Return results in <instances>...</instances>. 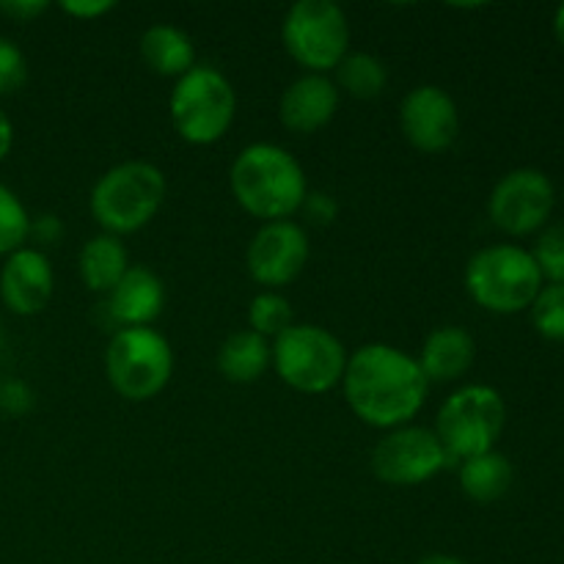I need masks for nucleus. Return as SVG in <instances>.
<instances>
[{
  "instance_id": "1",
  "label": "nucleus",
  "mask_w": 564,
  "mask_h": 564,
  "mask_svg": "<svg viewBox=\"0 0 564 564\" xmlns=\"http://www.w3.org/2000/svg\"><path fill=\"white\" fill-rule=\"evenodd\" d=\"M345 397L369 427L394 430L416 416L430 380L419 361L389 345H367L345 367Z\"/></svg>"
},
{
  "instance_id": "2",
  "label": "nucleus",
  "mask_w": 564,
  "mask_h": 564,
  "mask_svg": "<svg viewBox=\"0 0 564 564\" xmlns=\"http://www.w3.org/2000/svg\"><path fill=\"white\" fill-rule=\"evenodd\" d=\"M231 193L242 209L262 220H284L306 202L301 163L275 143H251L231 165Z\"/></svg>"
},
{
  "instance_id": "3",
  "label": "nucleus",
  "mask_w": 564,
  "mask_h": 564,
  "mask_svg": "<svg viewBox=\"0 0 564 564\" xmlns=\"http://www.w3.org/2000/svg\"><path fill=\"white\" fill-rule=\"evenodd\" d=\"M543 281L532 251L518 246L482 248L466 268L468 292L479 306L494 314H518L532 308Z\"/></svg>"
},
{
  "instance_id": "4",
  "label": "nucleus",
  "mask_w": 564,
  "mask_h": 564,
  "mask_svg": "<svg viewBox=\"0 0 564 564\" xmlns=\"http://www.w3.org/2000/svg\"><path fill=\"white\" fill-rule=\"evenodd\" d=\"M165 198V176L158 165L121 163L110 169L91 191V213L102 229L130 235L158 215Z\"/></svg>"
},
{
  "instance_id": "5",
  "label": "nucleus",
  "mask_w": 564,
  "mask_h": 564,
  "mask_svg": "<svg viewBox=\"0 0 564 564\" xmlns=\"http://www.w3.org/2000/svg\"><path fill=\"white\" fill-rule=\"evenodd\" d=\"M507 422L505 400L490 386H466L444 402L438 413V435L449 460H471V457L494 452Z\"/></svg>"
},
{
  "instance_id": "6",
  "label": "nucleus",
  "mask_w": 564,
  "mask_h": 564,
  "mask_svg": "<svg viewBox=\"0 0 564 564\" xmlns=\"http://www.w3.org/2000/svg\"><path fill=\"white\" fill-rule=\"evenodd\" d=\"M235 88L218 69L209 66H193L187 75L180 77L171 94L174 130L196 147H207L224 138L235 121Z\"/></svg>"
},
{
  "instance_id": "7",
  "label": "nucleus",
  "mask_w": 564,
  "mask_h": 564,
  "mask_svg": "<svg viewBox=\"0 0 564 564\" xmlns=\"http://www.w3.org/2000/svg\"><path fill=\"white\" fill-rule=\"evenodd\" d=\"M270 356L281 380L303 394H323L345 378V347L319 325H290L284 334L275 336Z\"/></svg>"
},
{
  "instance_id": "8",
  "label": "nucleus",
  "mask_w": 564,
  "mask_h": 564,
  "mask_svg": "<svg viewBox=\"0 0 564 564\" xmlns=\"http://www.w3.org/2000/svg\"><path fill=\"white\" fill-rule=\"evenodd\" d=\"M110 386L132 402L158 397L174 372V352L152 328H121L105 352Z\"/></svg>"
},
{
  "instance_id": "9",
  "label": "nucleus",
  "mask_w": 564,
  "mask_h": 564,
  "mask_svg": "<svg viewBox=\"0 0 564 564\" xmlns=\"http://www.w3.org/2000/svg\"><path fill=\"white\" fill-rule=\"evenodd\" d=\"M284 44L292 58L306 69H336L350 44L345 11L330 0H301L284 20Z\"/></svg>"
},
{
  "instance_id": "10",
  "label": "nucleus",
  "mask_w": 564,
  "mask_h": 564,
  "mask_svg": "<svg viewBox=\"0 0 564 564\" xmlns=\"http://www.w3.org/2000/svg\"><path fill=\"white\" fill-rule=\"evenodd\" d=\"M556 204L554 182L538 169H516L501 176L488 202L490 220L512 237L543 229Z\"/></svg>"
},
{
  "instance_id": "11",
  "label": "nucleus",
  "mask_w": 564,
  "mask_h": 564,
  "mask_svg": "<svg viewBox=\"0 0 564 564\" xmlns=\"http://www.w3.org/2000/svg\"><path fill=\"white\" fill-rule=\"evenodd\" d=\"M449 463L438 435L424 427H400L378 441L372 471L386 485H422Z\"/></svg>"
},
{
  "instance_id": "12",
  "label": "nucleus",
  "mask_w": 564,
  "mask_h": 564,
  "mask_svg": "<svg viewBox=\"0 0 564 564\" xmlns=\"http://www.w3.org/2000/svg\"><path fill=\"white\" fill-rule=\"evenodd\" d=\"M308 259L306 231L290 220L262 226L248 248V270L264 286H284L301 275Z\"/></svg>"
},
{
  "instance_id": "13",
  "label": "nucleus",
  "mask_w": 564,
  "mask_h": 564,
  "mask_svg": "<svg viewBox=\"0 0 564 564\" xmlns=\"http://www.w3.org/2000/svg\"><path fill=\"white\" fill-rule=\"evenodd\" d=\"M400 124L419 152L435 154L455 143L460 132V116L455 99L444 88L419 86L402 99Z\"/></svg>"
},
{
  "instance_id": "14",
  "label": "nucleus",
  "mask_w": 564,
  "mask_h": 564,
  "mask_svg": "<svg viewBox=\"0 0 564 564\" xmlns=\"http://www.w3.org/2000/svg\"><path fill=\"white\" fill-rule=\"evenodd\" d=\"M0 297L20 317L39 314L53 297V268L36 248H20L0 270Z\"/></svg>"
},
{
  "instance_id": "15",
  "label": "nucleus",
  "mask_w": 564,
  "mask_h": 564,
  "mask_svg": "<svg viewBox=\"0 0 564 564\" xmlns=\"http://www.w3.org/2000/svg\"><path fill=\"white\" fill-rule=\"evenodd\" d=\"M339 108V94L336 86L323 75L297 77L284 94H281L279 116L281 124L292 132H317L319 127L328 124Z\"/></svg>"
},
{
  "instance_id": "16",
  "label": "nucleus",
  "mask_w": 564,
  "mask_h": 564,
  "mask_svg": "<svg viewBox=\"0 0 564 564\" xmlns=\"http://www.w3.org/2000/svg\"><path fill=\"white\" fill-rule=\"evenodd\" d=\"M165 303L163 281L147 268H127L119 284L110 290V314L124 328H149Z\"/></svg>"
},
{
  "instance_id": "17",
  "label": "nucleus",
  "mask_w": 564,
  "mask_h": 564,
  "mask_svg": "<svg viewBox=\"0 0 564 564\" xmlns=\"http://www.w3.org/2000/svg\"><path fill=\"white\" fill-rule=\"evenodd\" d=\"M474 356H477V345H474L471 334L457 325H446V328L433 330L422 347V367L424 378L435 380V383H449V380L463 378L471 369Z\"/></svg>"
},
{
  "instance_id": "18",
  "label": "nucleus",
  "mask_w": 564,
  "mask_h": 564,
  "mask_svg": "<svg viewBox=\"0 0 564 564\" xmlns=\"http://www.w3.org/2000/svg\"><path fill=\"white\" fill-rule=\"evenodd\" d=\"M141 55L158 75L182 77L193 69L196 50L187 33L171 25H154L141 36Z\"/></svg>"
},
{
  "instance_id": "19",
  "label": "nucleus",
  "mask_w": 564,
  "mask_h": 564,
  "mask_svg": "<svg viewBox=\"0 0 564 564\" xmlns=\"http://www.w3.org/2000/svg\"><path fill=\"white\" fill-rule=\"evenodd\" d=\"M270 364V347L264 336L253 330H237L218 352V369L231 383H253Z\"/></svg>"
},
{
  "instance_id": "20",
  "label": "nucleus",
  "mask_w": 564,
  "mask_h": 564,
  "mask_svg": "<svg viewBox=\"0 0 564 564\" xmlns=\"http://www.w3.org/2000/svg\"><path fill=\"white\" fill-rule=\"evenodd\" d=\"M127 273V251L113 235H99L80 251V275L88 290L110 292Z\"/></svg>"
},
{
  "instance_id": "21",
  "label": "nucleus",
  "mask_w": 564,
  "mask_h": 564,
  "mask_svg": "<svg viewBox=\"0 0 564 564\" xmlns=\"http://www.w3.org/2000/svg\"><path fill=\"white\" fill-rule=\"evenodd\" d=\"M460 485L468 499L479 505L501 499L512 485V466L499 452H485V455L463 460L460 466Z\"/></svg>"
},
{
  "instance_id": "22",
  "label": "nucleus",
  "mask_w": 564,
  "mask_h": 564,
  "mask_svg": "<svg viewBox=\"0 0 564 564\" xmlns=\"http://www.w3.org/2000/svg\"><path fill=\"white\" fill-rule=\"evenodd\" d=\"M336 72H339V83L347 88V94L358 99H375L386 88V66L375 55H345Z\"/></svg>"
},
{
  "instance_id": "23",
  "label": "nucleus",
  "mask_w": 564,
  "mask_h": 564,
  "mask_svg": "<svg viewBox=\"0 0 564 564\" xmlns=\"http://www.w3.org/2000/svg\"><path fill=\"white\" fill-rule=\"evenodd\" d=\"M31 235V218L17 198L14 191L0 185V257H11L20 251L22 242Z\"/></svg>"
},
{
  "instance_id": "24",
  "label": "nucleus",
  "mask_w": 564,
  "mask_h": 564,
  "mask_svg": "<svg viewBox=\"0 0 564 564\" xmlns=\"http://www.w3.org/2000/svg\"><path fill=\"white\" fill-rule=\"evenodd\" d=\"M248 319H251L253 334L281 336L292 325V306L286 297L275 295V292H264V295H257L251 301Z\"/></svg>"
},
{
  "instance_id": "25",
  "label": "nucleus",
  "mask_w": 564,
  "mask_h": 564,
  "mask_svg": "<svg viewBox=\"0 0 564 564\" xmlns=\"http://www.w3.org/2000/svg\"><path fill=\"white\" fill-rule=\"evenodd\" d=\"M532 323L540 336L564 341V284H549L532 303Z\"/></svg>"
},
{
  "instance_id": "26",
  "label": "nucleus",
  "mask_w": 564,
  "mask_h": 564,
  "mask_svg": "<svg viewBox=\"0 0 564 564\" xmlns=\"http://www.w3.org/2000/svg\"><path fill=\"white\" fill-rule=\"evenodd\" d=\"M532 257L543 279H549L551 284H564V224L551 226L540 235Z\"/></svg>"
},
{
  "instance_id": "27",
  "label": "nucleus",
  "mask_w": 564,
  "mask_h": 564,
  "mask_svg": "<svg viewBox=\"0 0 564 564\" xmlns=\"http://www.w3.org/2000/svg\"><path fill=\"white\" fill-rule=\"evenodd\" d=\"M28 77V64L22 50L11 39L0 36V97L20 91Z\"/></svg>"
},
{
  "instance_id": "28",
  "label": "nucleus",
  "mask_w": 564,
  "mask_h": 564,
  "mask_svg": "<svg viewBox=\"0 0 564 564\" xmlns=\"http://www.w3.org/2000/svg\"><path fill=\"white\" fill-rule=\"evenodd\" d=\"M44 11H47L44 0H3L0 3V14L9 17L11 22H31Z\"/></svg>"
},
{
  "instance_id": "29",
  "label": "nucleus",
  "mask_w": 564,
  "mask_h": 564,
  "mask_svg": "<svg viewBox=\"0 0 564 564\" xmlns=\"http://www.w3.org/2000/svg\"><path fill=\"white\" fill-rule=\"evenodd\" d=\"M303 209H306L308 220H314V224L319 226H328L330 220L336 218V202L330 196H323V193H317V196H306Z\"/></svg>"
},
{
  "instance_id": "30",
  "label": "nucleus",
  "mask_w": 564,
  "mask_h": 564,
  "mask_svg": "<svg viewBox=\"0 0 564 564\" xmlns=\"http://www.w3.org/2000/svg\"><path fill=\"white\" fill-rule=\"evenodd\" d=\"M0 405L11 413H22L28 405H31V394L22 383H6L0 389Z\"/></svg>"
},
{
  "instance_id": "31",
  "label": "nucleus",
  "mask_w": 564,
  "mask_h": 564,
  "mask_svg": "<svg viewBox=\"0 0 564 564\" xmlns=\"http://www.w3.org/2000/svg\"><path fill=\"white\" fill-rule=\"evenodd\" d=\"M61 9L66 11V14H75L80 17V20H94V17L99 14H108L110 9H113V3L110 0H97V3H86V0H69V3H61Z\"/></svg>"
},
{
  "instance_id": "32",
  "label": "nucleus",
  "mask_w": 564,
  "mask_h": 564,
  "mask_svg": "<svg viewBox=\"0 0 564 564\" xmlns=\"http://www.w3.org/2000/svg\"><path fill=\"white\" fill-rule=\"evenodd\" d=\"M11 143H14V127H11L9 116H6L3 110H0V160H3L6 154H9Z\"/></svg>"
},
{
  "instance_id": "33",
  "label": "nucleus",
  "mask_w": 564,
  "mask_h": 564,
  "mask_svg": "<svg viewBox=\"0 0 564 564\" xmlns=\"http://www.w3.org/2000/svg\"><path fill=\"white\" fill-rule=\"evenodd\" d=\"M31 231L36 237H42V240H53V237L61 231V226H58V220H55V218H42L36 226L31 224Z\"/></svg>"
},
{
  "instance_id": "34",
  "label": "nucleus",
  "mask_w": 564,
  "mask_h": 564,
  "mask_svg": "<svg viewBox=\"0 0 564 564\" xmlns=\"http://www.w3.org/2000/svg\"><path fill=\"white\" fill-rule=\"evenodd\" d=\"M554 33H556V39H560V44L564 47V3L560 6V9H556V14H554Z\"/></svg>"
},
{
  "instance_id": "35",
  "label": "nucleus",
  "mask_w": 564,
  "mask_h": 564,
  "mask_svg": "<svg viewBox=\"0 0 564 564\" xmlns=\"http://www.w3.org/2000/svg\"><path fill=\"white\" fill-rule=\"evenodd\" d=\"M419 564H466L463 560H457V556H446V554H435V556H427V560H422Z\"/></svg>"
}]
</instances>
